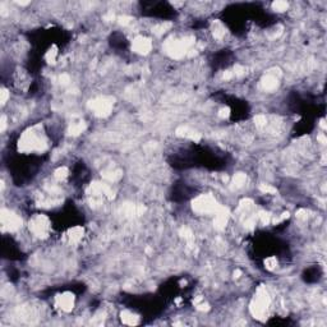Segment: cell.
Instances as JSON below:
<instances>
[{"label":"cell","instance_id":"6da1fadb","mask_svg":"<svg viewBox=\"0 0 327 327\" xmlns=\"http://www.w3.org/2000/svg\"><path fill=\"white\" fill-rule=\"evenodd\" d=\"M19 151L25 153H40L47 146V141L40 127L35 126L25 132L19 138Z\"/></svg>","mask_w":327,"mask_h":327},{"label":"cell","instance_id":"7a4b0ae2","mask_svg":"<svg viewBox=\"0 0 327 327\" xmlns=\"http://www.w3.org/2000/svg\"><path fill=\"white\" fill-rule=\"evenodd\" d=\"M28 232L36 238L45 239L50 235L51 232V223L50 219L44 214H36L31 217L28 221Z\"/></svg>","mask_w":327,"mask_h":327},{"label":"cell","instance_id":"3957f363","mask_svg":"<svg viewBox=\"0 0 327 327\" xmlns=\"http://www.w3.org/2000/svg\"><path fill=\"white\" fill-rule=\"evenodd\" d=\"M215 199L210 196L199 197L196 199V202L193 203V208L199 214H208L215 210Z\"/></svg>","mask_w":327,"mask_h":327},{"label":"cell","instance_id":"277c9868","mask_svg":"<svg viewBox=\"0 0 327 327\" xmlns=\"http://www.w3.org/2000/svg\"><path fill=\"white\" fill-rule=\"evenodd\" d=\"M56 307L63 312H71L74 308L76 297L72 293H63L61 295L56 297Z\"/></svg>","mask_w":327,"mask_h":327},{"label":"cell","instance_id":"5b68a950","mask_svg":"<svg viewBox=\"0 0 327 327\" xmlns=\"http://www.w3.org/2000/svg\"><path fill=\"white\" fill-rule=\"evenodd\" d=\"M132 47L138 54H147L150 52L152 49V43H151L150 39L143 36H138L137 39H135L133 44H132Z\"/></svg>","mask_w":327,"mask_h":327},{"label":"cell","instance_id":"8992f818","mask_svg":"<svg viewBox=\"0 0 327 327\" xmlns=\"http://www.w3.org/2000/svg\"><path fill=\"white\" fill-rule=\"evenodd\" d=\"M122 322L126 325H137L140 320H138V316L132 313L131 311H124L122 312Z\"/></svg>","mask_w":327,"mask_h":327}]
</instances>
